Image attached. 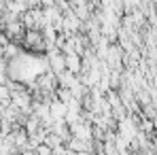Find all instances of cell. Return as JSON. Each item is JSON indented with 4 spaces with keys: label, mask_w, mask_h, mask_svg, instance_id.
<instances>
[{
    "label": "cell",
    "mask_w": 157,
    "mask_h": 155,
    "mask_svg": "<svg viewBox=\"0 0 157 155\" xmlns=\"http://www.w3.org/2000/svg\"><path fill=\"white\" fill-rule=\"evenodd\" d=\"M47 60H49V68H51V72L59 75L62 70H66V60L62 57V53L51 51L49 55H47Z\"/></svg>",
    "instance_id": "cell-1"
},
{
    "label": "cell",
    "mask_w": 157,
    "mask_h": 155,
    "mask_svg": "<svg viewBox=\"0 0 157 155\" xmlns=\"http://www.w3.org/2000/svg\"><path fill=\"white\" fill-rule=\"evenodd\" d=\"M70 134L75 138H81V140H89L91 138V128L87 123H83V121H77V123L70 126Z\"/></svg>",
    "instance_id": "cell-2"
},
{
    "label": "cell",
    "mask_w": 157,
    "mask_h": 155,
    "mask_svg": "<svg viewBox=\"0 0 157 155\" xmlns=\"http://www.w3.org/2000/svg\"><path fill=\"white\" fill-rule=\"evenodd\" d=\"M49 110H51V117L53 119H64L66 117V113H68V104L62 102L59 98H55L49 102Z\"/></svg>",
    "instance_id": "cell-3"
},
{
    "label": "cell",
    "mask_w": 157,
    "mask_h": 155,
    "mask_svg": "<svg viewBox=\"0 0 157 155\" xmlns=\"http://www.w3.org/2000/svg\"><path fill=\"white\" fill-rule=\"evenodd\" d=\"M64 60H66V70H70L75 75L81 70V57H78V53H66Z\"/></svg>",
    "instance_id": "cell-4"
},
{
    "label": "cell",
    "mask_w": 157,
    "mask_h": 155,
    "mask_svg": "<svg viewBox=\"0 0 157 155\" xmlns=\"http://www.w3.org/2000/svg\"><path fill=\"white\" fill-rule=\"evenodd\" d=\"M78 24H81L78 17H72V15H70V17L64 19V30H70V32H72V30H77V28H78Z\"/></svg>",
    "instance_id": "cell-5"
},
{
    "label": "cell",
    "mask_w": 157,
    "mask_h": 155,
    "mask_svg": "<svg viewBox=\"0 0 157 155\" xmlns=\"http://www.w3.org/2000/svg\"><path fill=\"white\" fill-rule=\"evenodd\" d=\"M38 2H40L45 9H47V6H55V0H38Z\"/></svg>",
    "instance_id": "cell-6"
}]
</instances>
